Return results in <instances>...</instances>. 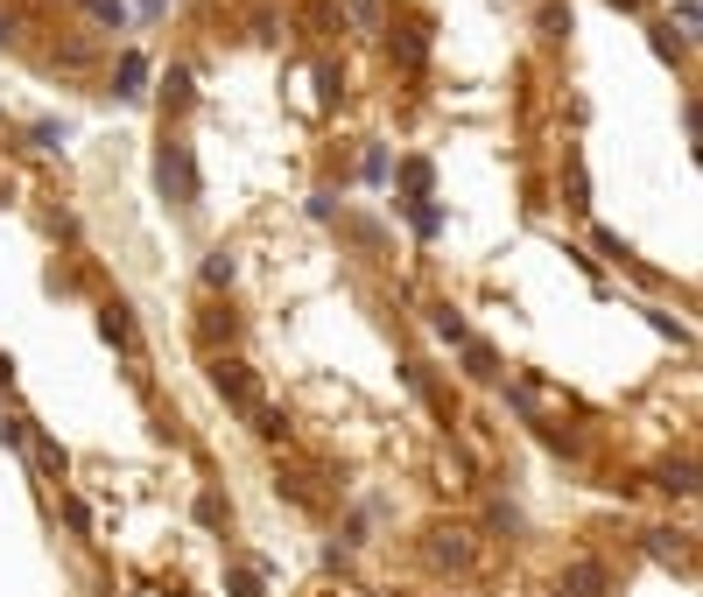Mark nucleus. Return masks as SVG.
<instances>
[{
	"label": "nucleus",
	"mask_w": 703,
	"mask_h": 597,
	"mask_svg": "<svg viewBox=\"0 0 703 597\" xmlns=\"http://www.w3.org/2000/svg\"><path fill=\"white\" fill-rule=\"evenodd\" d=\"M156 183H162V198L169 204H198V169H190V148L183 141H162V156H156Z\"/></svg>",
	"instance_id": "1"
},
{
	"label": "nucleus",
	"mask_w": 703,
	"mask_h": 597,
	"mask_svg": "<svg viewBox=\"0 0 703 597\" xmlns=\"http://www.w3.org/2000/svg\"><path fill=\"white\" fill-rule=\"evenodd\" d=\"M212 387H219V401L225 408H239V415H254L260 408V380H254V365H239V359H212Z\"/></svg>",
	"instance_id": "2"
},
{
	"label": "nucleus",
	"mask_w": 703,
	"mask_h": 597,
	"mask_svg": "<svg viewBox=\"0 0 703 597\" xmlns=\"http://www.w3.org/2000/svg\"><path fill=\"white\" fill-rule=\"evenodd\" d=\"M471 555H479V548H471L465 527H450V534L436 527V534H429V563H436V569H471Z\"/></svg>",
	"instance_id": "3"
},
{
	"label": "nucleus",
	"mask_w": 703,
	"mask_h": 597,
	"mask_svg": "<svg viewBox=\"0 0 703 597\" xmlns=\"http://www.w3.org/2000/svg\"><path fill=\"white\" fill-rule=\"evenodd\" d=\"M198 338H204V352L219 359V344H233V338H239V317H233V310H219V302H212V310H204V323H198Z\"/></svg>",
	"instance_id": "4"
},
{
	"label": "nucleus",
	"mask_w": 703,
	"mask_h": 597,
	"mask_svg": "<svg viewBox=\"0 0 703 597\" xmlns=\"http://www.w3.org/2000/svg\"><path fill=\"white\" fill-rule=\"evenodd\" d=\"M605 590V563H569L563 569V597H598Z\"/></svg>",
	"instance_id": "5"
},
{
	"label": "nucleus",
	"mask_w": 703,
	"mask_h": 597,
	"mask_svg": "<svg viewBox=\"0 0 703 597\" xmlns=\"http://www.w3.org/2000/svg\"><path fill=\"white\" fill-rule=\"evenodd\" d=\"M113 85H120V99H141V85H148V56H141V50H127V56H120V78H113Z\"/></svg>",
	"instance_id": "6"
},
{
	"label": "nucleus",
	"mask_w": 703,
	"mask_h": 597,
	"mask_svg": "<svg viewBox=\"0 0 703 597\" xmlns=\"http://www.w3.org/2000/svg\"><path fill=\"white\" fill-rule=\"evenodd\" d=\"M190 99H198V92H190V71H183V64H169V78H162V106H169V113H190Z\"/></svg>",
	"instance_id": "7"
},
{
	"label": "nucleus",
	"mask_w": 703,
	"mask_h": 597,
	"mask_svg": "<svg viewBox=\"0 0 703 597\" xmlns=\"http://www.w3.org/2000/svg\"><path fill=\"white\" fill-rule=\"evenodd\" d=\"M233 275H239V254H233V246H212V254H204V281L225 288Z\"/></svg>",
	"instance_id": "8"
},
{
	"label": "nucleus",
	"mask_w": 703,
	"mask_h": 597,
	"mask_svg": "<svg viewBox=\"0 0 703 597\" xmlns=\"http://www.w3.org/2000/svg\"><path fill=\"white\" fill-rule=\"evenodd\" d=\"M402 211L415 218V233H423V239H436V233H444V211H436V198H415V204H402Z\"/></svg>",
	"instance_id": "9"
},
{
	"label": "nucleus",
	"mask_w": 703,
	"mask_h": 597,
	"mask_svg": "<svg viewBox=\"0 0 703 597\" xmlns=\"http://www.w3.org/2000/svg\"><path fill=\"white\" fill-rule=\"evenodd\" d=\"M465 373H471V380H500V359H492V344H471V338H465Z\"/></svg>",
	"instance_id": "10"
},
{
	"label": "nucleus",
	"mask_w": 703,
	"mask_h": 597,
	"mask_svg": "<svg viewBox=\"0 0 703 597\" xmlns=\"http://www.w3.org/2000/svg\"><path fill=\"white\" fill-rule=\"evenodd\" d=\"M387 50H394V56H402V64H408V71H423V64H429V43H423V35H415V29H402V35H394V43H387Z\"/></svg>",
	"instance_id": "11"
},
{
	"label": "nucleus",
	"mask_w": 703,
	"mask_h": 597,
	"mask_svg": "<svg viewBox=\"0 0 703 597\" xmlns=\"http://www.w3.org/2000/svg\"><path fill=\"white\" fill-rule=\"evenodd\" d=\"M106 338L120 344V352H141V338H135V323H127V310H120V302L106 310Z\"/></svg>",
	"instance_id": "12"
},
{
	"label": "nucleus",
	"mask_w": 703,
	"mask_h": 597,
	"mask_svg": "<svg viewBox=\"0 0 703 597\" xmlns=\"http://www.w3.org/2000/svg\"><path fill=\"white\" fill-rule=\"evenodd\" d=\"M402 183H408V204H415V198H429V162H423V156L402 162Z\"/></svg>",
	"instance_id": "13"
},
{
	"label": "nucleus",
	"mask_w": 703,
	"mask_h": 597,
	"mask_svg": "<svg viewBox=\"0 0 703 597\" xmlns=\"http://www.w3.org/2000/svg\"><path fill=\"white\" fill-rule=\"evenodd\" d=\"M436 338H444V344H465L471 331H465V317H458V310H436Z\"/></svg>",
	"instance_id": "14"
},
{
	"label": "nucleus",
	"mask_w": 703,
	"mask_h": 597,
	"mask_svg": "<svg viewBox=\"0 0 703 597\" xmlns=\"http://www.w3.org/2000/svg\"><path fill=\"white\" fill-rule=\"evenodd\" d=\"M85 8H92V14H99V22H106V29H120V22H127V8H120V0H85Z\"/></svg>",
	"instance_id": "15"
},
{
	"label": "nucleus",
	"mask_w": 703,
	"mask_h": 597,
	"mask_svg": "<svg viewBox=\"0 0 703 597\" xmlns=\"http://www.w3.org/2000/svg\"><path fill=\"white\" fill-rule=\"evenodd\" d=\"M35 465H43V471H64V450H56L50 436H35Z\"/></svg>",
	"instance_id": "16"
},
{
	"label": "nucleus",
	"mask_w": 703,
	"mask_h": 597,
	"mask_svg": "<svg viewBox=\"0 0 703 597\" xmlns=\"http://www.w3.org/2000/svg\"><path fill=\"white\" fill-rule=\"evenodd\" d=\"M542 29H548V35H569V8H556V0H548V8H542Z\"/></svg>",
	"instance_id": "17"
},
{
	"label": "nucleus",
	"mask_w": 703,
	"mask_h": 597,
	"mask_svg": "<svg viewBox=\"0 0 703 597\" xmlns=\"http://www.w3.org/2000/svg\"><path fill=\"white\" fill-rule=\"evenodd\" d=\"M366 183H387V148H366Z\"/></svg>",
	"instance_id": "18"
},
{
	"label": "nucleus",
	"mask_w": 703,
	"mask_h": 597,
	"mask_svg": "<svg viewBox=\"0 0 703 597\" xmlns=\"http://www.w3.org/2000/svg\"><path fill=\"white\" fill-rule=\"evenodd\" d=\"M35 141H43V148H64V141H71V127H56V120H43V127H35Z\"/></svg>",
	"instance_id": "19"
},
{
	"label": "nucleus",
	"mask_w": 703,
	"mask_h": 597,
	"mask_svg": "<svg viewBox=\"0 0 703 597\" xmlns=\"http://www.w3.org/2000/svg\"><path fill=\"white\" fill-rule=\"evenodd\" d=\"M613 8H626V14H640V8H648V0H613Z\"/></svg>",
	"instance_id": "20"
}]
</instances>
